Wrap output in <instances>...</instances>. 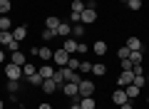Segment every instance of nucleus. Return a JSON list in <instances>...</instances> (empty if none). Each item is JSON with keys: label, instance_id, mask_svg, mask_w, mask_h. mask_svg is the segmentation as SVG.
<instances>
[{"label": "nucleus", "instance_id": "f257e3e1", "mask_svg": "<svg viewBox=\"0 0 149 109\" xmlns=\"http://www.w3.org/2000/svg\"><path fill=\"white\" fill-rule=\"evenodd\" d=\"M77 89H80V97H92V94H95V82L82 79V82L77 84Z\"/></svg>", "mask_w": 149, "mask_h": 109}, {"label": "nucleus", "instance_id": "f03ea898", "mask_svg": "<svg viewBox=\"0 0 149 109\" xmlns=\"http://www.w3.org/2000/svg\"><path fill=\"white\" fill-rule=\"evenodd\" d=\"M5 77H8V79H20V77H22V67L8 62V65H5Z\"/></svg>", "mask_w": 149, "mask_h": 109}, {"label": "nucleus", "instance_id": "7ed1b4c3", "mask_svg": "<svg viewBox=\"0 0 149 109\" xmlns=\"http://www.w3.org/2000/svg\"><path fill=\"white\" fill-rule=\"evenodd\" d=\"M112 102L117 104V107H122L124 102H129V97H127V92H124V87H119V89H114V94H112Z\"/></svg>", "mask_w": 149, "mask_h": 109}, {"label": "nucleus", "instance_id": "20e7f679", "mask_svg": "<svg viewBox=\"0 0 149 109\" xmlns=\"http://www.w3.org/2000/svg\"><path fill=\"white\" fill-rule=\"evenodd\" d=\"M80 15H82V25H92V22L97 20V12H95V8H85V10H82Z\"/></svg>", "mask_w": 149, "mask_h": 109}, {"label": "nucleus", "instance_id": "39448f33", "mask_svg": "<svg viewBox=\"0 0 149 109\" xmlns=\"http://www.w3.org/2000/svg\"><path fill=\"white\" fill-rule=\"evenodd\" d=\"M52 60H55V65H60V67H65L67 65V60H70V55L60 47V50H55V55H52Z\"/></svg>", "mask_w": 149, "mask_h": 109}, {"label": "nucleus", "instance_id": "423d86ee", "mask_svg": "<svg viewBox=\"0 0 149 109\" xmlns=\"http://www.w3.org/2000/svg\"><path fill=\"white\" fill-rule=\"evenodd\" d=\"M77 45H80V42L74 40V37H65V42H62V50L67 52V55H74V52H77Z\"/></svg>", "mask_w": 149, "mask_h": 109}, {"label": "nucleus", "instance_id": "0eeeda50", "mask_svg": "<svg viewBox=\"0 0 149 109\" xmlns=\"http://www.w3.org/2000/svg\"><path fill=\"white\" fill-rule=\"evenodd\" d=\"M62 92L67 94V97H74V99L80 97V89H77V82H65V84H62Z\"/></svg>", "mask_w": 149, "mask_h": 109}, {"label": "nucleus", "instance_id": "6e6552de", "mask_svg": "<svg viewBox=\"0 0 149 109\" xmlns=\"http://www.w3.org/2000/svg\"><path fill=\"white\" fill-rule=\"evenodd\" d=\"M132 79H134V72H132V69H127V72H122L117 77V84H119V87H127V84H132Z\"/></svg>", "mask_w": 149, "mask_h": 109}, {"label": "nucleus", "instance_id": "1a4fd4ad", "mask_svg": "<svg viewBox=\"0 0 149 109\" xmlns=\"http://www.w3.org/2000/svg\"><path fill=\"white\" fill-rule=\"evenodd\" d=\"M52 55H55V52L50 50L47 45H42V47H37V57L42 60V62H50V60H52Z\"/></svg>", "mask_w": 149, "mask_h": 109}, {"label": "nucleus", "instance_id": "9d476101", "mask_svg": "<svg viewBox=\"0 0 149 109\" xmlns=\"http://www.w3.org/2000/svg\"><path fill=\"white\" fill-rule=\"evenodd\" d=\"M10 62H13V65H17V67H22V65L27 62V57L22 55L20 50H17V52H10Z\"/></svg>", "mask_w": 149, "mask_h": 109}, {"label": "nucleus", "instance_id": "9b49d317", "mask_svg": "<svg viewBox=\"0 0 149 109\" xmlns=\"http://www.w3.org/2000/svg\"><path fill=\"white\" fill-rule=\"evenodd\" d=\"M70 35H72V25H70V22H60L57 37H70Z\"/></svg>", "mask_w": 149, "mask_h": 109}, {"label": "nucleus", "instance_id": "f8f14e48", "mask_svg": "<svg viewBox=\"0 0 149 109\" xmlns=\"http://www.w3.org/2000/svg\"><path fill=\"white\" fill-rule=\"evenodd\" d=\"M37 72L42 74V79H52V77H55V67H52V65H42Z\"/></svg>", "mask_w": 149, "mask_h": 109}, {"label": "nucleus", "instance_id": "ddd939ff", "mask_svg": "<svg viewBox=\"0 0 149 109\" xmlns=\"http://www.w3.org/2000/svg\"><path fill=\"white\" fill-rule=\"evenodd\" d=\"M45 27L57 32V27H60V17H57V15H47V20H45Z\"/></svg>", "mask_w": 149, "mask_h": 109}, {"label": "nucleus", "instance_id": "4468645a", "mask_svg": "<svg viewBox=\"0 0 149 109\" xmlns=\"http://www.w3.org/2000/svg\"><path fill=\"white\" fill-rule=\"evenodd\" d=\"M13 37H15L17 42H22V40L27 37V27H25V25H17L15 30H13Z\"/></svg>", "mask_w": 149, "mask_h": 109}, {"label": "nucleus", "instance_id": "2eb2a0df", "mask_svg": "<svg viewBox=\"0 0 149 109\" xmlns=\"http://www.w3.org/2000/svg\"><path fill=\"white\" fill-rule=\"evenodd\" d=\"M13 40H15V37H13V30H3V32H0V45H3V47H8Z\"/></svg>", "mask_w": 149, "mask_h": 109}, {"label": "nucleus", "instance_id": "dca6fc26", "mask_svg": "<svg viewBox=\"0 0 149 109\" xmlns=\"http://www.w3.org/2000/svg\"><path fill=\"white\" fill-rule=\"evenodd\" d=\"M127 47H129V52H137V50H142V40L132 35V37L127 40Z\"/></svg>", "mask_w": 149, "mask_h": 109}, {"label": "nucleus", "instance_id": "f3484780", "mask_svg": "<svg viewBox=\"0 0 149 109\" xmlns=\"http://www.w3.org/2000/svg\"><path fill=\"white\" fill-rule=\"evenodd\" d=\"M57 87H60V84L55 82V79H45V82H42V92H45V94H52Z\"/></svg>", "mask_w": 149, "mask_h": 109}, {"label": "nucleus", "instance_id": "a211bd4d", "mask_svg": "<svg viewBox=\"0 0 149 109\" xmlns=\"http://www.w3.org/2000/svg\"><path fill=\"white\" fill-rule=\"evenodd\" d=\"M27 82H30L32 87H42L45 79H42V74H40V72H35V74H30V77H27Z\"/></svg>", "mask_w": 149, "mask_h": 109}, {"label": "nucleus", "instance_id": "6ab92c4d", "mask_svg": "<svg viewBox=\"0 0 149 109\" xmlns=\"http://www.w3.org/2000/svg\"><path fill=\"white\" fill-rule=\"evenodd\" d=\"M92 50H95V55H107V42L104 40H97Z\"/></svg>", "mask_w": 149, "mask_h": 109}, {"label": "nucleus", "instance_id": "aec40b11", "mask_svg": "<svg viewBox=\"0 0 149 109\" xmlns=\"http://www.w3.org/2000/svg\"><path fill=\"white\" fill-rule=\"evenodd\" d=\"M80 107L82 109H95V97H80Z\"/></svg>", "mask_w": 149, "mask_h": 109}, {"label": "nucleus", "instance_id": "412c9836", "mask_svg": "<svg viewBox=\"0 0 149 109\" xmlns=\"http://www.w3.org/2000/svg\"><path fill=\"white\" fill-rule=\"evenodd\" d=\"M124 92H127V97H129V99H137L139 87H137V84H127V87H124Z\"/></svg>", "mask_w": 149, "mask_h": 109}, {"label": "nucleus", "instance_id": "4be33fe9", "mask_svg": "<svg viewBox=\"0 0 149 109\" xmlns=\"http://www.w3.org/2000/svg\"><path fill=\"white\" fill-rule=\"evenodd\" d=\"M129 60H132V65H142V60H144L142 50H137V52H129Z\"/></svg>", "mask_w": 149, "mask_h": 109}, {"label": "nucleus", "instance_id": "5701e85b", "mask_svg": "<svg viewBox=\"0 0 149 109\" xmlns=\"http://www.w3.org/2000/svg\"><path fill=\"white\" fill-rule=\"evenodd\" d=\"M92 72H95V77H102V74H107V67L102 62H97V65H92Z\"/></svg>", "mask_w": 149, "mask_h": 109}, {"label": "nucleus", "instance_id": "b1692460", "mask_svg": "<svg viewBox=\"0 0 149 109\" xmlns=\"http://www.w3.org/2000/svg\"><path fill=\"white\" fill-rule=\"evenodd\" d=\"M127 8L132 12H137V10H142V0H127Z\"/></svg>", "mask_w": 149, "mask_h": 109}, {"label": "nucleus", "instance_id": "393cba45", "mask_svg": "<svg viewBox=\"0 0 149 109\" xmlns=\"http://www.w3.org/2000/svg\"><path fill=\"white\" fill-rule=\"evenodd\" d=\"M72 35H74V37H82V35H85V25H82V22L72 25Z\"/></svg>", "mask_w": 149, "mask_h": 109}, {"label": "nucleus", "instance_id": "a878e982", "mask_svg": "<svg viewBox=\"0 0 149 109\" xmlns=\"http://www.w3.org/2000/svg\"><path fill=\"white\" fill-rule=\"evenodd\" d=\"M132 84H137V87L142 89L144 84H147V77H144V74H134V79H132Z\"/></svg>", "mask_w": 149, "mask_h": 109}, {"label": "nucleus", "instance_id": "bb28decb", "mask_svg": "<svg viewBox=\"0 0 149 109\" xmlns=\"http://www.w3.org/2000/svg\"><path fill=\"white\" fill-rule=\"evenodd\" d=\"M10 8H13V3H10V0H0V15L10 12Z\"/></svg>", "mask_w": 149, "mask_h": 109}, {"label": "nucleus", "instance_id": "cd10ccee", "mask_svg": "<svg viewBox=\"0 0 149 109\" xmlns=\"http://www.w3.org/2000/svg\"><path fill=\"white\" fill-rule=\"evenodd\" d=\"M85 10V0H72V12H82Z\"/></svg>", "mask_w": 149, "mask_h": 109}, {"label": "nucleus", "instance_id": "c85d7f7f", "mask_svg": "<svg viewBox=\"0 0 149 109\" xmlns=\"http://www.w3.org/2000/svg\"><path fill=\"white\" fill-rule=\"evenodd\" d=\"M10 27H13L10 17H8V15H3V17H0V30H10Z\"/></svg>", "mask_w": 149, "mask_h": 109}, {"label": "nucleus", "instance_id": "c756f323", "mask_svg": "<svg viewBox=\"0 0 149 109\" xmlns=\"http://www.w3.org/2000/svg\"><path fill=\"white\" fill-rule=\"evenodd\" d=\"M65 67H70V69H74V72H77V69H80V60H77V57H70Z\"/></svg>", "mask_w": 149, "mask_h": 109}, {"label": "nucleus", "instance_id": "7c9ffc66", "mask_svg": "<svg viewBox=\"0 0 149 109\" xmlns=\"http://www.w3.org/2000/svg\"><path fill=\"white\" fill-rule=\"evenodd\" d=\"M35 72H37V69L32 67L30 62H25V65H22V74H25V77H30V74H35Z\"/></svg>", "mask_w": 149, "mask_h": 109}, {"label": "nucleus", "instance_id": "2f4dec72", "mask_svg": "<svg viewBox=\"0 0 149 109\" xmlns=\"http://www.w3.org/2000/svg\"><path fill=\"white\" fill-rule=\"evenodd\" d=\"M17 89H20V87H17V79H8V92L17 94Z\"/></svg>", "mask_w": 149, "mask_h": 109}, {"label": "nucleus", "instance_id": "473e14b6", "mask_svg": "<svg viewBox=\"0 0 149 109\" xmlns=\"http://www.w3.org/2000/svg\"><path fill=\"white\" fill-rule=\"evenodd\" d=\"M52 37H57V32H55V30H47V27H45V30H42V40H45V42H50Z\"/></svg>", "mask_w": 149, "mask_h": 109}, {"label": "nucleus", "instance_id": "72a5a7b5", "mask_svg": "<svg viewBox=\"0 0 149 109\" xmlns=\"http://www.w3.org/2000/svg\"><path fill=\"white\" fill-rule=\"evenodd\" d=\"M117 57H119V60H127V57H129V47H127V45L117 50Z\"/></svg>", "mask_w": 149, "mask_h": 109}, {"label": "nucleus", "instance_id": "f704fd0d", "mask_svg": "<svg viewBox=\"0 0 149 109\" xmlns=\"http://www.w3.org/2000/svg\"><path fill=\"white\" fill-rule=\"evenodd\" d=\"M119 65H122V72H127V69H132V67H134L129 57H127V60H119Z\"/></svg>", "mask_w": 149, "mask_h": 109}, {"label": "nucleus", "instance_id": "c9c22d12", "mask_svg": "<svg viewBox=\"0 0 149 109\" xmlns=\"http://www.w3.org/2000/svg\"><path fill=\"white\" fill-rule=\"evenodd\" d=\"M80 72H92V65L90 62H80Z\"/></svg>", "mask_w": 149, "mask_h": 109}, {"label": "nucleus", "instance_id": "e433bc0d", "mask_svg": "<svg viewBox=\"0 0 149 109\" xmlns=\"http://www.w3.org/2000/svg\"><path fill=\"white\" fill-rule=\"evenodd\" d=\"M132 72H134V74H144V67H142V65H134Z\"/></svg>", "mask_w": 149, "mask_h": 109}, {"label": "nucleus", "instance_id": "4c0bfd02", "mask_svg": "<svg viewBox=\"0 0 149 109\" xmlns=\"http://www.w3.org/2000/svg\"><path fill=\"white\" fill-rule=\"evenodd\" d=\"M87 50H90V47H87L85 42H80V45H77V52H87Z\"/></svg>", "mask_w": 149, "mask_h": 109}, {"label": "nucleus", "instance_id": "58836bf2", "mask_svg": "<svg viewBox=\"0 0 149 109\" xmlns=\"http://www.w3.org/2000/svg\"><path fill=\"white\" fill-rule=\"evenodd\" d=\"M5 60H8V52H5V50H0V65L5 62Z\"/></svg>", "mask_w": 149, "mask_h": 109}, {"label": "nucleus", "instance_id": "ea45409f", "mask_svg": "<svg viewBox=\"0 0 149 109\" xmlns=\"http://www.w3.org/2000/svg\"><path fill=\"white\" fill-rule=\"evenodd\" d=\"M119 109H134V107H132V99H129V102H124V104H122Z\"/></svg>", "mask_w": 149, "mask_h": 109}, {"label": "nucleus", "instance_id": "a19ab883", "mask_svg": "<svg viewBox=\"0 0 149 109\" xmlns=\"http://www.w3.org/2000/svg\"><path fill=\"white\" fill-rule=\"evenodd\" d=\"M37 109H52V104H47V102H42V104H40V107H37Z\"/></svg>", "mask_w": 149, "mask_h": 109}, {"label": "nucleus", "instance_id": "79ce46f5", "mask_svg": "<svg viewBox=\"0 0 149 109\" xmlns=\"http://www.w3.org/2000/svg\"><path fill=\"white\" fill-rule=\"evenodd\" d=\"M70 109H82V107H80V102L74 99V102H72V107H70Z\"/></svg>", "mask_w": 149, "mask_h": 109}, {"label": "nucleus", "instance_id": "37998d69", "mask_svg": "<svg viewBox=\"0 0 149 109\" xmlns=\"http://www.w3.org/2000/svg\"><path fill=\"white\" fill-rule=\"evenodd\" d=\"M3 107H5V99H0V109H3Z\"/></svg>", "mask_w": 149, "mask_h": 109}, {"label": "nucleus", "instance_id": "c03bdc74", "mask_svg": "<svg viewBox=\"0 0 149 109\" xmlns=\"http://www.w3.org/2000/svg\"><path fill=\"white\" fill-rule=\"evenodd\" d=\"M119 3H127V0H119Z\"/></svg>", "mask_w": 149, "mask_h": 109}, {"label": "nucleus", "instance_id": "a18cd8bd", "mask_svg": "<svg viewBox=\"0 0 149 109\" xmlns=\"http://www.w3.org/2000/svg\"><path fill=\"white\" fill-rule=\"evenodd\" d=\"M147 102H149V99H147Z\"/></svg>", "mask_w": 149, "mask_h": 109}, {"label": "nucleus", "instance_id": "49530a36", "mask_svg": "<svg viewBox=\"0 0 149 109\" xmlns=\"http://www.w3.org/2000/svg\"><path fill=\"white\" fill-rule=\"evenodd\" d=\"M0 32H3V30H0Z\"/></svg>", "mask_w": 149, "mask_h": 109}]
</instances>
